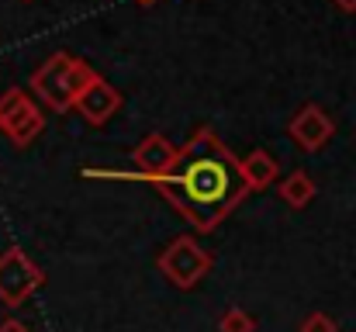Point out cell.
<instances>
[{
  "instance_id": "1",
  "label": "cell",
  "mask_w": 356,
  "mask_h": 332,
  "mask_svg": "<svg viewBox=\"0 0 356 332\" xmlns=\"http://www.w3.org/2000/svg\"><path fill=\"white\" fill-rule=\"evenodd\" d=\"M142 180L163 187L166 198L177 205V212L197 232H211L249 191L242 177V163L232 159V152L222 145V139L211 128H201L194 142L180 149L173 170Z\"/></svg>"
},
{
  "instance_id": "2",
  "label": "cell",
  "mask_w": 356,
  "mask_h": 332,
  "mask_svg": "<svg viewBox=\"0 0 356 332\" xmlns=\"http://www.w3.org/2000/svg\"><path fill=\"white\" fill-rule=\"evenodd\" d=\"M94 77H97V73H94L87 63H80V59L59 52V56H52V59L31 77V87H35V94H38L45 104H52L56 111H66L76 104L80 90H83Z\"/></svg>"
},
{
  "instance_id": "3",
  "label": "cell",
  "mask_w": 356,
  "mask_h": 332,
  "mask_svg": "<svg viewBox=\"0 0 356 332\" xmlns=\"http://www.w3.org/2000/svg\"><path fill=\"white\" fill-rule=\"evenodd\" d=\"M208 267H211V256H208L194 239H187V235L173 239L170 249L159 256V270H163L177 287H191V284H197V280L208 274Z\"/></svg>"
},
{
  "instance_id": "4",
  "label": "cell",
  "mask_w": 356,
  "mask_h": 332,
  "mask_svg": "<svg viewBox=\"0 0 356 332\" xmlns=\"http://www.w3.org/2000/svg\"><path fill=\"white\" fill-rule=\"evenodd\" d=\"M135 166L138 170H131V173H108L104 170V177H118V180H142V177H156V173H166V170H173L177 166V159H180V149H173L163 135H149L138 149H135Z\"/></svg>"
},
{
  "instance_id": "5",
  "label": "cell",
  "mask_w": 356,
  "mask_h": 332,
  "mask_svg": "<svg viewBox=\"0 0 356 332\" xmlns=\"http://www.w3.org/2000/svg\"><path fill=\"white\" fill-rule=\"evenodd\" d=\"M287 132H291V139H294L305 152H318V149L332 139L336 128H332V121L325 118V111L318 108V104H308V108L287 125Z\"/></svg>"
},
{
  "instance_id": "6",
  "label": "cell",
  "mask_w": 356,
  "mask_h": 332,
  "mask_svg": "<svg viewBox=\"0 0 356 332\" xmlns=\"http://www.w3.org/2000/svg\"><path fill=\"white\" fill-rule=\"evenodd\" d=\"M76 108L87 114V121L90 125H104L115 111L121 108V94L108 84V80H101V77H94L83 90H80V97H76Z\"/></svg>"
},
{
  "instance_id": "7",
  "label": "cell",
  "mask_w": 356,
  "mask_h": 332,
  "mask_svg": "<svg viewBox=\"0 0 356 332\" xmlns=\"http://www.w3.org/2000/svg\"><path fill=\"white\" fill-rule=\"evenodd\" d=\"M0 114H3L0 121L10 128V135H14L17 142H28V139L42 128L38 111L31 108V104H28V97H24V94H17V90H14V94H7V101L0 104Z\"/></svg>"
},
{
  "instance_id": "8",
  "label": "cell",
  "mask_w": 356,
  "mask_h": 332,
  "mask_svg": "<svg viewBox=\"0 0 356 332\" xmlns=\"http://www.w3.org/2000/svg\"><path fill=\"white\" fill-rule=\"evenodd\" d=\"M242 177H245L249 191H263V187H270V184L277 180V159H273L270 152L256 149V152L245 156V163H242Z\"/></svg>"
},
{
  "instance_id": "9",
  "label": "cell",
  "mask_w": 356,
  "mask_h": 332,
  "mask_svg": "<svg viewBox=\"0 0 356 332\" xmlns=\"http://www.w3.org/2000/svg\"><path fill=\"white\" fill-rule=\"evenodd\" d=\"M280 198L291 205V208H305L312 198H315V184H312V177L308 173H291L284 184H280Z\"/></svg>"
},
{
  "instance_id": "10",
  "label": "cell",
  "mask_w": 356,
  "mask_h": 332,
  "mask_svg": "<svg viewBox=\"0 0 356 332\" xmlns=\"http://www.w3.org/2000/svg\"><path fill=\"white\" fill-rule=\"evenodd\" d=\"M218 329L222 332H252L256 329V319H252V315H245L242 308H229V312L222 315Z\"/></svg>"
},
{
  "instance_id": "11",
  "label": "cell",
  "mask_w": 356,
  "mask_h": 332,
  "mask_svg": "<svg viewBox=\"0 0 356 332\" xmlns=\"http://www.w3.org/2000/svg\"><path fill=\"white\" fill-rule=\"evenodd\" d=\"M301 332H336V322H332L325 312H312V315L301 322Z\"/></svg>"
},
{
  "instance_id": "12",
  "label": "cell",
  "mask_w": 356,
  "mask_h": 332,
  "mask_svg": "<svg viewBox=\"0 0 356 332\" xmlns=\"http://www.w3.org/2000/svg\"><path fill=\"white\" fill-rule=\"evenodd\" d=\"M332 3H336L339 10H346V14H353L356 10V0H332Z\"/></svg>"
},
{
  "instance_id": "13",
  "label": "cell",
  "mask_w": 356,
  "mask_h": 332,
  "mask_svg": "<svg viewBox=\"0 0 356 332\" xmlns=\"http://www.w3.org/2000/svg\"><path fill=\"white\" fill-rule=\"evenodd\" d=\"M0 332H28V329H24V326H17V322H7Z\"/></svg>"
},
{
  "instance_id": "14",
  "label": "cell",
  "mask_w": 356,
  "mask_h": 332,
  "mask_svg": "<svg viewBox=\"0 0 356 332\" xmlns=\"http://www.w3.org/2000/svg\"><path fill=\"white\" fill-rule=\"evenodd\" d=\"M138 3H152V0H138Z\"/></svg>"
}]
</instances>
